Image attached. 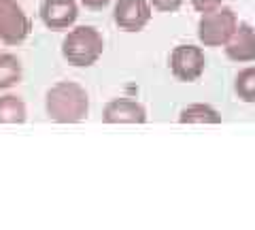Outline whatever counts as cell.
<instances>
[{"label":"cell","mask_w":255,"mask_h":230,"mask_svg":"<svg viewBox=\"0 0 255 230\" xmlns=\"http://www.w3.org/2000/svg\"><path fill=\"white\" fill-rule=\"evenodd\" d=\"M45 109L49 120L58 124H79L87 117L90 98L85 88L75 81H60L49 88L45 96Z\"/></svg>","instance_id":"6da1fadb"},{"label":"cell","mask_w":255,"mask_h":230,"mask_svg":"<svg viewBox=\"0 0 255 230\" xmlns=\"http://www.w3.org/2000/svg\"><path fill=\"white\" fill-rule=\"evenodd\" d=\"M105 51V41L102 34L92 26H79L70 30L66 38L62 41V55L68 64L87 68L98 62Z\"/></svg>","instance_id":"7a4b0ae2"},{"label":"cell","mask_w":255,"mask_h":230,"mask_svg":"<svg viewBox=\"0 0 255 230\" xmlns=\"http://www.w3.org/2000/svg\"><path fill=\"white\" fill-rule=\"evenodd\" d=\"M236 13L232 9H223L217 6L213 11L202 13L200 23H198V38L202 41L204 47H221L228 43L236 30Z\"/></svg>","instance_id":"3957f363"},{"label":"cell","mask_w":255,"mask_h":230,"mask_svg":"<svg viewBox=\"0 0 255 230\" xmlns=\"http://www.w3.org/2000/svg\"><path fill=\"white\" fill-rule=\"evenodd\" d=\"M32 32V21L17 0H0V41L19 45Z\"/></svg>","instance_id":"277c9868"},{"label":"cell","mask_w":255,"mask_h":230,"mask_svg":"<svg viewBox=\"0 0 255 230\" xmlns=\"http://www.w3.org/2000/svg\"><path fill=\"white\" fill-rule=\"evenodd\" d=\"M204 51L196 45H179L170 53V70L179 81H196L204 73Z\"/></svg>","instance_id":"5b68a950"},{"label":"cell","mask_w":255,"mask_h":230,"mask_svg":"<svg viewBox=\"0 0 255 230\" xmlns=\"http://www.w3.org/2000/svg\"><path fill=\"white\" fill-rule=\"evenodd\" d=\"M151 4L147 0H117L113 9L115 23L126 32H140L151 21Z\"/></svg>","instance_id":"8992f818"},{"label":"cell","mask_w":255,"mask_h":230,"mask_svg":"<svg viewBox=\"0 0 255 230\" xmlns=\"http://www.w3.org/2000/svg\"><path fill=\"white\" fill-rule=\"evenodd\" d=\"M41 19L49 30H66L79 17V6L75 0H43Z\"/></svg>","instance_id":"52a82bcc"},{"label":"cell","mask_w":255,"mask_h":230,"mask_svg":"<svg viewBox=\"0 0 255 230\" xmlns=\"http://www.w3.org/2000/svg\"><path fill=\"white\" fill-rule=\"evenodd\" d=\"M102 122L107 124H145L147 109L132 98H113L102 111Z\"/></svg>","instance_id":"ba28073f"},{"label":"cell","mask_w":255,"mask_h":230,"mask_svg":"<svg viewBox=\"0 0 255 230\" xmlns=\"http://www.w3.org/2000/svg\"><path fill=\"white\" fill-rule=\"evenodd\" d=\"M226 55L234 62L255 60V30L249 23H238L226 43Z\"/></svg>","instance_id":"9c48e42d"},{"label":"cell","mask_w":255,"mask_h":230,"mask_svg":"<svg viewBox=\"0 0 255 230\" xmlns=\"http://www.w3.org/2000/svg\"><path fill=\"white\" fill-rule=\"evenodd\" d=\"M28 117L26 102L15 94L0 96V124H23Z\"/></svg>","instance_id":"30bf717a"},{"label":"cell","mask_w":255,"mask_h":230,"mask_svg":"<svg viewBox=\"0 0 255 230\" xmlns=\"http://www.w3.org/2000/svg\"><path fill=\"white\" fill-rule=\"evenodd\" d=\"M23 77V68L17 55L0 53V90H9L17 85Z\"/></svg>","instance_id":"8fae6325"},{"label":"cell","mask_w":255,"mask_h":230,"mask_svg":"<svg viewBox=\"0 0 255 230\" xmlns=\"http://www.w3.org/2000/svg\"><path fill=\"white\" fill-rule=\"evenodd\" d=\"M181 124H219L221 115L209 105H202V102H196V105H189L181 111L179 115Z\"/></svg>","instance_id":"7c38bea8"},{"label":"cell","mask_w":255,"mask_h":230,"mask_svg":"<svg viewBox=\"0 0 255 230\" xmlns=\"http://www.w3.org/2000/svg\"><path fill=\"white\" fill-rule=\"evenodd\" d=\"M234 90L245 102H255V66H249L236 75Z\"/></svg>","instance_id":"4fadbf2b"},{"label":"cell","mask_w":255,"mask_h":230,"mask_svg":"<svg viewBox=\"0 0 255 230\" xmlns=\"http://www.w3.org/2000/svg\"><path fill=\"white\" fill-rule=\"evenodd\" d=\"M153 2V6L157 11H162V13H174V11H179V6L183 4V0H151Z\"/></svg>","instance_id":"5bb4252c"},{"label":"cell","mask_w":255,"mask_h":230,"mask_svg":"<svg viewBox=\"0 0 255 230\" xmlns=\"http://www.w3.org/2000/svg\"><path fill=\"white\" fill-rule=\"evenodd\" d=\"M223 0H191V4H194V9L198 13H206V11H213L217 9V6H221Z\"/></svg>","instance_id":"9a60e30c"},{"label":"cell","mask_w":255,"mask_h":230,"mask_svg":"<svg viewBox=\"0 0 255 230\" xmlns=\"http://www.w3.org/2000/svg\"><path fill=\"white\" fill-rule=\"evenodd\" d=\"M111 2V0H81V4L87 6V9H92V11H100V9H105V6Z\"/></svg>","instance_id":"2e32d148"}]
</instances>
